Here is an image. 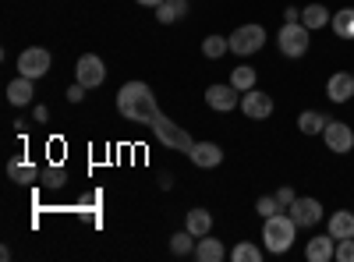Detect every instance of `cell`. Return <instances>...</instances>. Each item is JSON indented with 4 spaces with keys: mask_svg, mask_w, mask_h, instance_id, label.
<instances>
[{
    "mask_svg": "<svg viewBox=\"0 0 354 262\" xmlns=\"http://www.w3.org/2000/svg\"><path fill=\"white\" fill-rule=\"evenodd\" d=\"M333 262H354V238L337 241V255H333Z\"/></svg>",
    "mask_w": 354,
    "mask_h": 262,
    "instance_id": "cell-29",
    "label": "cell"
},
{
    "mask_svg": "<svg viewBox=\"0 0 354 262\" xmlns=\"http://www.w3.org/2000/svg\"><path fill=\"white\" fill-rule=\"evenodd\" d=\"M241 113H245V118H252V121H266L273 113V96L262 93V89L241 93Z\"/></svg>",
    "mask_w": 354,
    "mask_h": 262,
    "instance_id": "cell-10",
    "label": "cell"
},
{
    "mask_svg": "<svg viewBox=\"0 0 354 262\" xmlns=\"http://www.w3.org/2000/svg\"><path fill=\"white\" fill-rule=\"evenodd\" d=\"M75 82H82L85 89H100V85L106 82V64L96 53H82L78 64H75Z\"/></svg>",
    "mask_w": 354,
    "mask_h": 262,
    "instance_id": "cell-7",
    "label": "cell"
},
{
    "mask_svg": "<svg viewBox=\"0 0 354 262\" xmlns=\"http://www.w3.org/2000/svg\"><path fill=\"white\" fill-rule=\"evenodd\" d=\"M277 46H280L283 57L298 61V57H305L308 46H312V28L305 21H283V28L277 32Z\"/></svg>",
    "mask_w": 354,
    "mask_h": 262,
    "instance_id": "cell-3",
    "label": "cell"
},
{
    "mask_svg": "<svg viewBox=\"0 0 354 262\" xmlns=\"http://www.w3.org/2000/svg\"><path fill=\"white\" fill-rule=\"evenodd\" d=\"M195 241H198V238L185 227L181 234H174V238H170V255H177V259H181V255H195Z\"/></svg>",
    "mask_w": 354,
    "mask_h": 262,
    "instance_id": "cell-24",
    "label": "cell"
},
{
    "mask_svg": "<svg viewBox=\"0 0 354 262\" xmlns=\"http://www.w3.org/2000/svg\"><path fill=\"white\" fill-rule=\"evenodd\" d=\"M185 15H188V0H163V4L156 8L160 25H174V21H181Z\"/></svg>",
    "mask_w": 354,
    "mask_h": 262,
    "instance_id": "cell-21",
    "label": "cell"
},
{
    "mask_svg": "<svg viewBox=\"0 0 354 262\" xmlns=\"http://www.w3.org/2000/svg\"><path fill=\"white\" fill-rule=\"evenodd\" d=\"M301 21L312 28V32H319V28H326V25L333 21V15H330L326 4H305V8H301Z\"/></svg>",
    "mask_w": 354,
    "mask_h": 262,
    "instance_id": "cell-19",
    "label": "cell"
},
{
    "mask_svg": "<svg viewBox=\"0 0 354 262\" xmlns=\"http://www.w3.org/2000/svg\"><path fill=\"white\" fill-rule=\"evenodd\" d=\"M294 198H298V191H294V188H287V185H283V188H277V202H280V209H290V202H294Z\"/></svg>",
    "mask_w": 354,
    "mask_h": 262,
    "instance_id": "cell-30",
    "label": "cell"
},
{
    "mask_svg": "<svg viewBox=\"0 0 354 262\" xmlns=\"http://www.w3.org/2000/svg\"><path fill=\"white\" fill-rule=\"evenodd\" d=\"M223 255H227V248H223L220 238H209V234H205V238L195 241V259H198V262H220Z\"/></svg>",
    "mask_w": 354,
    "mask_h": 262,
    "instance_id": "cell-17",
    "label": "cell"
},
{
    "mask_svg": "<svg viewBox=\"0 0 354 262\" xmlns=\"http://www.w3.org/2000/svg\"><path fill=\"white\" fill-rule=\"evenodd\" d=\"M185 227L192 230L195 238H205L213 230V213L209 209H202V206H195V209H188V216H185Z\"/></svg>",
    "mask_w": 354,
    "mask_h": 262,
    "instance_id": "cell-18",
    "label": "cell"
},
{
    "mask_svg": "<svg viewBox=\"0 0 354 262\" xmlns=\"http://www.w3.org/2000/svg\"><path fill=\"white\" fill-rule=\"evenodd\" d=\"M333 255H337V238L330 234H319V238H308V245H305V259L308 262H333Z\"/></svg>",
    "mask_w": 354,
    "mask_h": 262,
    "instance_id": "cell-13",
    "label": "cell"
},
{
    "mask_svg": "<svg viewBox=\"0 0 354 262\" xmlns=\"http://www.w3.org/2000/svg\"><path fill=\"white\" fill-rule=\"evenodd\" d=\"M39 174H43V170H39L36 163H28L25 156H15V160L8 163V178H11L15 185H36Z\"/></svg>",
    "mask_w": 354,
    "mask_h": 262,
    "instance_id": "cell-14",
    "label": "cell"
},
{
    "mask_svg": "<svg viewBox=\"0 0 354 262\" xmlns=\"http://www.w3.org/2000/svg\"><path fill=\"white\" fill-rule=\"evenodd\" d=\"M32 118H36V124H46V121H50V110H46L43 103H39V106L32 110Z\"/></svg>",
    "mask_w": 354,
    "mask_h": 262,
    "instance_id": "cell-32",
    "label": "cell"
},
{
    "mask_svg": "<svg viewBox=\"0 0 354 262\" xmlns=\"http://www.w3.org/2000/svg\"><path fill=\"white\" fill-rule=\"evenodd\" d=\"M227 39H230V53L252 57V53H259V50L266 46V28L255 25V21H252V25H238Z\"/></svg>",
    "mask_w": 354,
    "mask_h": 262,
    "instance_id": "cell-4",
    "label": "cell"
},
{
    "mask_svg": "<svg viewBox=\"0 0 354 262\" xmlns=\"http://www.w3.org/2000/svg\"><path fill=\"white\" fill-rule=\"evenodd\" d=\"M298 223L290 220V213H277V216H266L262 220V248L273 252V255H283L294 248V238H298Z\"/></svg>",
    "mask_w": 354,
    "mask_h": 262,
    "instance_id": "cell-2",
    "label": "cell"
},
{
    "mask_svg": "<svg viewBox=\"0 0 354 262\" xmlns=\"http://www.w3.org/2000/svg\"><path fill=\"white\" fill-rule=\"evenodd\" d=\"M283 21H301V8H287L283 11Z\"/></svg>",
    "mask_w": 354,
    "mask_h": 262,
    "instance_id": "cell-33",
    "label": "cell"
},
{
    "mask_svg": "<svg viewBox=\"0 0 354 262\" xmlns=\"http://www.w3.org/2000/svg\"><path fill=\"white\" fill-rule=\"evenodd\" d=\"M32 96H36V85H32V78H25V75H18L8 85V103L11 106H28V103H32Z\"/></svg>",
    "mask_w": 354,
    "mask_h": 262,
    "instance_id": "cell-15",
    "label": "cell"
},
{
    "mask_svg": "<svg viewBox=\"0 0 354 262\" xmlns=\"http://www.w3.org/2000/svg\"><path fill=\"white\" fill-rule=\"evenodd\" d=\"M326 124H330V118L322 110H301L298 113V131L301 135H322V131H326Z\"/></svg>",
    "mask_w": 354,
    "mask_h": 262,
    "instance_id": "cell-16",
    "label": "cell"
},
{
    "mask_svg": "<svg viewBox=\"0 0 354 262\" xmlns=\"http://www.w3.org/2000/svg\"><path fill=\"white\" fill-rule=\"evenodd\" d=\"M330 25H333V32H337L340 39H354V8H340Z\"/></svg>",
    "mask_w": 354,
    "mask_h": 262,
    "instance_id": "cell-22",
    "label": "cell"
},
{
    "mask_svg": "<svg viewBox=\"0 0 354 262\" xmlns=\"http://www.w3.org/2000/svg\"><path fill=\"white\" fill-rule=\"evenodd\" d=\"M117 110H121L124 121H135V124H149L156 128L167 113H160L156 106V96L145 82H124L121 93H117Z\"/></svg>",
    "mask_w": 354,
    "mask_h": 262,
    "instance_id": "cell-1",
    "label": "cell"
},
{
    "mask_svg": "<svg viewBox=\"0 0 354 262\" xmlns=\"http://www.w3.org/2000/svg\"><path fill=\"white\" fill-rule=\"evenodd\" d=\"M290 220L294 223H298V227H305V230H312V227H319L322 223V216H326V213H322V202L319 198H312V195H298V198H294L290 202Z\"/></svg>",
    "mask_w": 354,
    "mask_h": 262,
    "instance_id": "cell-6",
    "label": "cell"
},
{
    "mask_svg": "<svg viewBox=\"0 0 354 262\" xmlns=\"http://www.w3.org/2000/svg\"><path fill=\"white\" fill-rule=\"evenodd\" d=\"M255 213L266 220V216H277V213H283L280 209V202H277V195H262L259 202H255Z\"/></svg>",
    "mask_w": 354,
    "mask_h": 262,
    "instance_id": "cell-27",
    "label": "cell"
},
{
    "mask_svg": "<svg viewBox=\"0 0 354 262\" xmlns=\"http://www.w3.org/2000/svg\"><path fill=\"white\" fill-rule=\"evenodd\" d=\"M230 259H234V262H262V248L252 245V241H241L238 248L230 252Z\"/></svg>",
    "mask_w": 354,
    "mask_h": 262,
    "instance_id": "cell-26",
    "label": "cell"
},
{
    "mask_svg": "<svg viewBox=\"0 0 354 262\" xmlns=\"http://www.w3.org/2000/svg\"><path fill=\"white\" fill-rule=\"evenodd\" d=\"M39 181H43L46 188H64V170H61V167H46V170L39 174Z\"/></svg>",
    "mask_w": 354,
    "mask_h": 262,
    "instance_id": "cell-28",
    "label": "cell"
},
{
    "mask_svg": "<svg viewBox=\"0 0 354 262\" xmlns=\"http://www.w3.org/2000/svg\"><path fill=\"white\" fill-rule=\"evenodd\" d=\"M188 160H192L198 170H213V167L223 163V149H220L216 142H195L192 153H188Z\"/></svg>",
    "mask_w": 354,
    "mask_h": 262,
    "instance_id": "cell-12",
    "label": "cell"
},
{
    "mask_svg": "<svg viewBox=\"0 0 354 262\" xmlns=\"http://www.w3.org/2000/svg\"><path fill=\"white\" fill-rule=\"evenodd\" d=\"M330 234H333L337 241L354 238V209H340V213L330 216Z\"/></svg>",
    "mask_w": 354,
    "mask_h": 262,
    "instance_id": "cell-20",
    "label": "cell"
},
{
    "mask_svg": "<svg viewBox=\"0 0 354 262\" xmlns=\"http://www.w3.org/2000/svg\"><path fill=\"white\" fill-rule=\"evenodd\" d=\"M202 53L209 57V61H220L223 53H230V39L227 36H205L202 39Z\"/></svg>",
    "mask_w": 354,
    "mask_h": 262,
    "instance_id": "cell-25",
    "label": "cell"
},
{
    "mask_svg": "<svg viewBox=\"0 0 354 262\" xmlns=\"http://www.w3.org/2000/svg\"><path fill=\"white\" fill-rule=\"evenodd\" d=\"M85 93H88L85 85H82V82H75L71 89H68V103H82V100H85Z\"/></svg>",
    "mask_w": 354,
    "mask_h": 262,
    "instance_id": "cell-31",
    "label": "cell"
},
{
    "mask_svg": "<svg viewBox=\"0 0 354 262\" xmlns=\"http://www.w3.org/2000/svg\"><path fill=\"white\" fill-rule=\"evenodd\" d=\"M322 142H326V149H330L333 156H347V153L354 149V131H351V124L330 118L326 131H322Z\"/></svg>",
    "mask_w": 354,
    "mask_h": 262,
    "instance_id": "cell-8",
    "label": "cell"
},
{
    "mask_svg": "<svg viewBox=\"0 0 354 262\" xmlns=\"http://www.w3.org/2000/svg\"><path fill=\"white\" fill-rule=\"evenodd\" d=\"M50 68H53V57L43 46H28V50L18 53V75H25V78L36 82V78L50 75Z\"/></svg>",
    "mask_w": 354,
    "mask_h": 262,
    "instance_id": "cell-5",
    "label": "cell"
},
{
    "mask_svg": "<svg viewBox=\"0 0 354 262\" xmlns=\"http://www.w3.org/2000/svg\"><path fill=\"white\" fill-rule=\"evenodd\" d=\"M205 106L216 110V113H230V110H241V93L234 85H209L205 89Z\"/></svg>",
    "mask_w": 354,
    "mask_h": 262,
    "instance_id": "cell-9",
    "label": "cell"
},
{
    "mask_svg": "<svg viewBox=\"0 0 354 262\" xmlns=\"http://www.w3.org/2000/svg\"><path fill=\"white\" fill-rule=\"evenodd\" d=\"M255 82H259V75H255V68H248V64H241V68H234V71H230V85H234L238 93L255 89Z\"/></svg>",
    "mask_w": 354,
    "mask_h": 262,
    "instance_id": "cell-23",
    "label": "cell"
},
{
    "mask_svg": "<svg viewBox=\"0 0 354 262\" xmlns=\"http://www.w3.org/2000/svg\"><path fill=\"white\" fill-rule=\"evenodd\" d=\"M135 4H142V8H160L163 0H135Z\"/></svg>",
    "mask_w": 354,
    "mask_h": 262,
    "instance_id": "cell-34",
    "label": "cell"
},
{
    "mask_svg": "<svg viewBox=\"0 0 354 262\" xmlns=\"http://www.w3.org/2000/svg\"><path fill=\"white\" fill-rule=\"evenodd\" d=\"M326 100L330 103H351L354 100V71H337L326 82Z\"/></svg>",
    "mask_w": 354,
    "mask_h": 262,
    "instance_id": "cell-11",
    "label": "cell"
}]
</instances>
